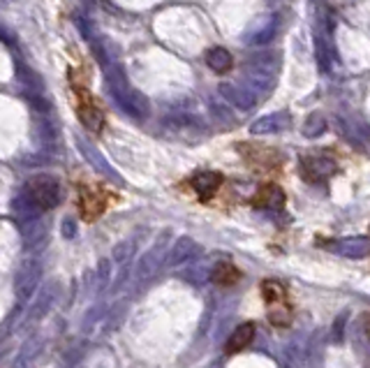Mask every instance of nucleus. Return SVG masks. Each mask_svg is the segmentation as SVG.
<instances>
[{
	"instance_id": "1",
	"label": "nucleus",
	"mask_w": 370,
	"mask_h": 368,
	"mask_svg": "<svg viewBox=\"0 0 370 368\" xmlns=\"http://www.w3.org/2000/svg\"><path fill=\"white\" fill-rule=\"evenodd\" d=\"M107 86H109V91H111V98L116 100V105H118L121 109L128 114V116L139 118V121L148 116L151 107H148L146 95H141L139 91L130 86L128 77L123 75L121 68H109Z\"/></svg>"
},
{
	"instance_id": "2",
	"label": "nucleus",
	"mask_w": 370,
	"mask_h": 368,
	"mask_svg": "<svg viewBox=\"0 0 370 368\" xmlns=\"http://www.w3.org/2000/svg\"><path fill=\"white\" fill-rule=\"evenodd\" d=\"M280 72V56L264 52L248 59L243 70L245 77V89L250 93H268L275 86V79H278Z\"/></svg>"
},
{
	"instance_id": "3",
	"label": "nucleus",
	"mask_w": 370,
	"mask_h": 368,
	"mask_svg": "<svg viewBox=\"0 0 370 368\" xmlns=\"http://www.w3.org/2000/svg\"><path fill=\"white\" fill-rule=\"evenodd\" d=\"M24 194L33 201L40 211H52L63 199V187L49 174H38L26 183Z\"/></svg>"
},
{
	"instance_id": "4",
	"label": "nucleus",
	"mask_w": 370,
	"mask_h": 368,
	"mask_svg": "<svg viewBox=\"0 0 370 368\" xmlns=\"http://www.w3.org/2000/svg\"><path fill=\"white\" fill-rule=\"evenodd\" d=\"M42 262L38 259H24L21 266L17 269V276H14V294H17L19 301H28L35 294V290L42 283Z\"/></svg>"
},
{
	"instance_id": "5",
	"label": "nucleus",
	"mask_w": 370,
	"mask_h": 368,
	"mask_svg": "<svg viewBox=\"0 0 370 368\" xmlns=\"http://www.w3.org/2000/svg\"><path fill=\"white\" fill-rule=\"evenodd\" d=\"M301 169L308 181L324 183L331 176L338 174V162L326 153H308V155H301Z\"/></svg>"
},
{
	"instance_id": "6",
	"label": "nucleus",
	"mask_w": 370,
	"mask_h": 368,
	"mask_svg": "<svg viewBox=\"0 0 370 368\" xmlns=\"http://www.w3.org/2000/svg\"><path fill=\"white\" fill-rule=\"evenodd\" d=\"M326 250L336 252L340 257L361 259L370 255V239L368 236H347V239H333L322 243Z\"/></svg>"
},
{
	"instance_id": "7",
	"label": "nucleus",
	"mask_w": 370,
	"mask_h": 368,
	"mask_svg": "<svg viewBox=\"0 0 370 368\" xmlns=\"http://www.w3.org/2000/svg\"><path fill=\"white\" fill-rule=\"evenodd\" d=\"M289 128H292V114L275 112V114H268V116L257 118L250 125V132L252 135H280Z\"/></svg>"
},
{
	"instance_id": "8",
	"label": "nucleus",
	"mask_w": 370,
	"mask_h": 368,
	"mask_svg": "<svg viewBox=\"0 0 370 368\" xmlns=\"http://www.w3.org/2000/svg\"><path fill=\"white\" fill-rule=\"evenodd\" d=\"M217 91H220V95L227 100L231 107H236V109H241V112H250L252 107L257 105L255 93H250L245 86L224 82V84H220V89H217Z\"/></svg>"
},
{
	"instance_id": "9",
	"label": "nucleus",
	"mask_w": 370,
	"mask_h": 368,
	"mask_svg": "<svg viewBox=\"0 0 370 368\" xmlns=\"http://www.w3.org/2000/svg\"><path fill=\"white\" fill-rule=\"evenodd\" d=\"M222 181H224V178H222L220 171H211V169L197 171V174L192 176V190L197 192L199 199L208 201L217 190H220Z\"/></svg>"
},
{
	"instance_id": "10",
	"label": "nucleus",
	"mask_w": 370,
	"mask_h": 368,
	"mask_svg": "<svg viewBox=\"0 0 370 368\" xmlns=\"http://www.w3.org/2000/svg\"><path fill=\"white\" fill-rule=\"evenodd\" d=\"M278 28H280L278 14H266L255 28H250L248 35H245V42H248V45H266V42H271L275 38Z\"/></svg>"
},
{
	"instance_id": "11",
	"label": "nucleus",
	"mask_w": 370,
	"mask_h": 368,
	"mask_svg": "<svg viewBox=\"0 0 370 368\" xmlns=\"http://www.w3.org/2000/svg\"><path fill=\"white\" fill-rule=\"evenodd\" d=\"M199 252V245L190 236H180V239L171 245V250L167 252V266H180V264H187L190 259L197 257Z\"/></svg>"
},
{
	"instance_id": "12",
	"label": "nucleus",
	"mask_w": 370,
	"mask_h": 368,
	"mask_svg": "<svg viewBox=\"0 0 370 368\" xmlns=\"http://www.w3.org/2000/svg\"><path fill=\"white\" fill-rule=\"evenodd\" d=\"M252 204L257 208H268V211H280L285 206V192H282L280 185L275 183H266L257 190V194L252 197Z\"/></svg>"
},
{
	"instance_id": "13",
	"label": "nucleus",
	"mask_w": 370,
	"mask_h": 368,
	"mask_svg": "<svg viewBox=\"0 0 370 368\" xmlns=\"http://www.w3.org/2000/svg\"><path fill=\"white\" fill-rule=\"evenodd\" d=\"M252 338H255V324L252 322L238 324V327L229 334L227 343H224V352H227V355H238V352L245 350L252 343Z\"/></svg>"
},
{
	"instance_id": "14",
	"label": "nucleus",
	"mask_w": 370,
	"mask_h": 368,
	"mask_svg": "<svg viewBox=\"0 0 370 368\" xmlns=\"http://www.w3.org/2000/svg\"><path fill=\"white\" fill-rule=\"evenodd\" d=\"M77 116L84 123V128H88L91 132H100L105 125V114L100 112V107L93 102L91 98H86L77 107Z\"/></svg>"
},
{
	"instance_id": "15",
	"label": "nucleus",
	"mask_w": 370,
	"mask_h": 368,
	"mask_svg": "<svg viewBox=\"0 0 370 368\" xmlns=\"http://www.w3.org/2000/svg\"><path fill=\"white\" fill-rule=\"evenodd\" d=\"M206 65L213 72H217V75H224V72L231 70L234 59H231V54L224 47H213V49H208V52H206Z\"/></svg>"
},
{
	"instance_id": "16",
	"label": "nucleus",
	"mask_w": 370,
	"mask_h": 368,
	"mask_svg": "<svg viewBox=\"0 0 370 368\" xmlns=\"http://www.w3.org/2000/svg\"><path fill=\"white\" fill-rule=\"evenodd\" d=\"M77 146H79V151H82V153H84L86 160H88V162L93 164V167L100 169V171H102V174L109 176V178H116V174L111 171V167H109V162L105 160L102 155L98 153L95 148H93V144H88L86 139H79V137H77Z\"/></svg>"
},
{
	"instance_id": "17",
	"label": "nucleus",
	"mask_w": 370,
	"mask_h": 368,
	"mask_svg": "<svg viewBox=\"0 0 370 368\" xmlns=\"http://www.w3.org/2000/svg\"><path fill=\"white\" fill-rule=\"evenodd\" d=\"M238 278H241V273H238V269L231 262H217L213 269H211V280L215 285H234L238 283Z\"/></svg>"
},
{
	"instance_id": "18",
	"label": "nucleus",
	"mask_w": 370,
	"mask_h": 368,
	"mask_svg": "<svg viewBox=\"0 0 370 368\" xmlns=\"http://www.w3.org/2000/svg\"><path fill=\"white\" fill-rule=\"evenodd\" d=\"M54 301H56V285H49L45 294L40 297V301L31 308V313H28V317H31V322L35 320H40L42 315H47V310L54 306Z\"/></svg>"
},
{
	"instance_id": "19",
	"label": "nucleus",
	"mask_w": 370,
	"mask_h": 368,
	"mask_svg": "<svg viewBox=\"0 0 370 368\" xmlns=\"http://www.w3.org/2000/svg\"><path fill=\"white\" fill-rule=\"evenodd\" d=\"M326 132V118L324 114L313 112L310 116L303 123V137H308V139H315V137L324 135Z\"/></svg>"
},
{
	"instance_id": "20",
	"label": "nucleus",
	"mask_w": 370,
	"mask_h": 368,
	"mask_svg": "<svg viewBox=\"0 0 370 368\" xmlns=\"http://www.w3.org/2000/svg\"><path fill=\"white\" fill-rule=\"evenodd\" d=\"M105 211V201L98 199V192H84V199H82V213L84 218L93 220L95 215H100Z\"/></svg>"
},
{
	"instance_id": "21",
	"label": "nucleus",
	"mask_w": 370,
	"mask_h": 368,
	"mask_svg": "<svg viewBox=\"0 0 370 368\" xmlns=\"http://www.w3.org/2000/svg\"><path fill=\"white\" fill-rule=\"evenodd\" d=\"M262 294H264V299L268 301V304H275V301H282L285 299V285L278 283V280H264L262 283Z\"/></svg>"
},
{
	"instance_id": "22",
	"label": "nucleus",
	"mask_w": 370,
	"mask_h": 368,
	"mask_svg": "<svg viewBox=\"0 0 370 368\" xmlns=\"http://www.w3.org/2000/svg\"><path fill=\"white\" fill-rule=\"evenodd\" d=\"M250 151H252V153H245V155H248L252 162L264 164V167H271V164L280 162V155L275 153L273 148H255V146H252Z\"/></svg>"
},
{
	"instance_id": "23",
	"label": "nucleus",
	"mask_w": 370,
	"mask_h": 368,
	"mask_svg": "<svg viewBox=\"0 0 370 368\" xmlns=\"http://www.w3.org/2000/svg\"><path fill=\"white\" fill-rule=\"evenodd\" d=\"M157 262H160V250H148L146 255L141 257L139 262V278H151L157 269Z\"/></svg>"
},
{
	"instance_id": "24",
	"label": "nucleus",
	"mask_w": 370,
	"mask_h": 368,
	"mask_svg": "<svg viewBox=\"0 0 370 368\" xmlns=\"http://www.w3.org/2000/svg\"><path fill=\"white\" fill-rule=\"evenodd\" d=\"M132 252H134V245L130 243V241H123V243H118V245L114 248V259H116L118 264H125V262H130Z\"/></svg>"
},
{
	"instance_id": "25",
	"label": "nucleus",
	"mask_w": 370,
	"mask_h": 368,
	"mask_svg": "<svg viewBox=\"0 0 370 368\" xmlns=\"http://www.w3.org/2000/svg\"><path fill=\"white\" fill-rule=\"evenodd\" d=\"M347 317H350V313L345 310V313H340V315L336 317V322H333V329H331V341H333V343H340V341H343Z\"/></svg>"
},
{
	"instance_id": "26",
	"label": "nucleus",
	"mask_w": 370,
	"mask_h": 368,
	"mask_svg": "<svg viewBox=\"0 0 370 368\" xmlns=\"http://www.w3.org/2000/svg\"><path fill=\"white\" fill-rule=\"evenodd\" d=\"M268 320H271V324H275V327H287L289 324V310L287 308L273 310V313L268 315Z\"/></svg>"
},
{
	"instance_id": "27",
	"label": "nucleus",
	"mask_w": 370,
	"mask_h": 368,
	"mask_svg": "<svg viewBox=\"0 0 370 368\" xmlns=\"http://www.w3.org/2000/svg\"><path fill=\"white\" fill-rule=\"evenodd\" d=\"M357 334H364L361 338H364L366 343H370V315H361V320L357 324Z\"/></svg>"
},
{
	"instance_id": "28",
	"label": "nucleus",
	"mask_w": 370,
	"mask_h": 368,
	"mask_svg": "<svg viewBox=\"0 0 370 368\" xmlns=\"http://www.w3.org/2000/svg\"><path fill=\"white\" fill-rule=\"evenodd\" d=\"M63 225H65V234H68V236H72V234H75V222H72L70 218L65 220Z\"/></svg>"
}]
</instances>
